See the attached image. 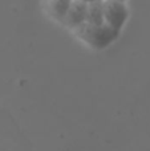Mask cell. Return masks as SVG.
I'll return each mask as SVG.
<instances>
[{
  "label": "cell",
  "mask_w": 150,
  "mask_h": 151,
  "mask_svg": "<svg viewBox=\"0 0 150 151\" xmlns=\"http://www.w3.org/2000/svg\"><path fill=\"white\" fill-rule=\"evenodd\" d=\"M120 32L121 31L112 28L106 23L97 25V24H90L85 21L79 28L74 29L73 33L89 48L101 50L110 47L120 36Z\"/></svg>",
  "instance_id": "6da1fadb"
},
{
  "label": "cell",
  "mask_w": 150,
  "mask_h": 151,
  "mask_svg": "<svg viewBox=\"0 0 150 151\" xmlns=\"http://www.w3.org/2000/svg\"><path fill=\"white\" fill-rule=\"evenodd\" d=\"M104 5V16L105 23L110 25L112 28L121 31L124 28L125 23L129 17V8L126 1L121 0H102Z\"/></svg>",
  "instance_id": "7a4b0ae2"
},
{
  "label": "cell",
  "mask_w": 150,
  "mask_h": 151,
  "mask_svg": "<svg viewBox=\"0 0 150 151\" xmlns=\"http://www.w3.org/2000/svg\"><path fill=\"white\" fill-rule=\"evenodd\" d=\"M87 15L88 3L82 1V0H72V4L63 21V25L74 31L76 28H79L81 24H84L87 21Z\"/></svg>",
  "instance_id": "3957f363"
},
{
  "label": "cell",
  "mask_w": 150,
  "mask_h": 151,
  "mask_svg": "<svg viewBox=\"0 0 150 151\" xmlns=\"http://www.w3.org/2000/svg\"><path fill=\"white\" fill-rule=\"evenodd\" d=\"M71 4L72 0H49L48 1V11H49L50 16L55 20H57L58 23L63 24Z\"/></svg>",
  "instance_id": "277c9868"
},
{
  "label": "cell",
  "mask_w": 150,
  "mask_h": 151,
  "mask_svg": "<svg viewBox=\"0 0 150 151\" xmlns=\"http://www.w3.org/2000/svg\"><path fill=\"white\" fill-rule=\"evenodd\" d=\"M87 21L90 24H105V16H104V5L102 0L88 4V15Z\"/></svg>",
  "instance_id": "5b68a950"
},
{
  "label": "cell",
  "mask_w": 150,
  "mask_h": 151,
  "mask_svg": "<svg viewBox=\"0 0 150 151\" xmlns=\"http://www.w3.org/2000/svg\"><path fill=\"white\" fill-rule=\"evenodd\" d=\"M82 1L88 3V4H90V3H94V1H100V0H82Z\"/></svg>",
  "instance_id": "8992f818"
},
{
  "label": "cell",
  "mask_w": 150,
  "mask_h": 151,
  "mask_svg": "<svg viewBox=\"0 0 150 151\" xmlns=\"http://www.w3.org/2000/svg\"><path fill=\"white\" fill-rule=\"evenodd\" d=\"M121 1H126V0H121Z\"/></svg>",
  "instance_id": "52a82bcc"
}]
</instances>
